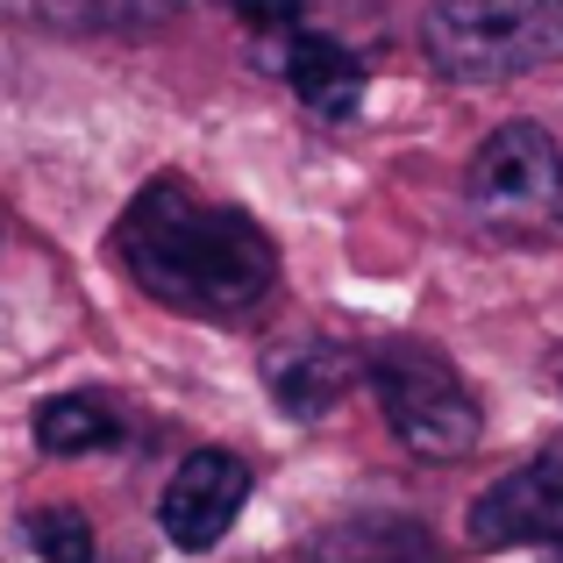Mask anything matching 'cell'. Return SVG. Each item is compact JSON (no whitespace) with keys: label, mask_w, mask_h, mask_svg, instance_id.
Here are the masks:
<instances>
[{"label":"cell","mask_w":563,"mask_h":563,"mask_svg":"<svg viewBox=\"0 0 563 563\" xmlns=\"http://www.w3.org/2000/svg\"><path fill=\"white\" fill-rule=\"evenodd\" d=\"M36 442L43 456H86V450H114L122 442V413L93 393H65L36 407Z\"/></svg>","instance_id":"cell-10"},{"label":"cell","mask_w":563,"mask_h":563,"mask_svg":"<svg viewBox=\"0 0 563 563\" xmlns=\"http://www.w3.org/2000/svg\"><path fill=\"white\" fill-rule=\"evenodd\" d=\"M464 200L499 243H550L563 235V151L536 122H499L464 172Z\"/></svg>","instance_id":"cell-3"},{"label":"cell","mask_w":563,"mask_h":563,"mask_svg":"<svg viewBox=\"0 0 563 563\" xmlns=\"http://www.w3.org/2000/svg\"><path fill=\"white\" fill-rule=\"evenodd\" d=\"M471 550H563V450L528 456L471 499Z\"/></svg>","instance_id":"cell-5"},{"label":"cell","mask_w":563,"mask_h":563,"mask_svg":"<svg viewBox=\"0 0 563 563\" xmlns=\"http://www.w3.org/2000/svg\"><path fill=\"white\" fill-rule=\"evenodd\" d=\"M250 499V464L229 450H192L179 471H172L165 499H157V521H165V536L179 542V550H214L221 536L235 528V514H243Z\"/></svg>","instance_id":"cell-6"},{"label":"cell","mask_w":563,"mask_h":563,"mask_svg":"<svg viewBox=\"0 0 563 563\" xmlns=\"http://www.w3.org/2000/svg\"><path fill=\"white\" fill-rule=\"evenodd\" d=\"M114 257L157 307L192 321H250L278 292V243L186 179H151L122 207Z\"/></svg>","instance_id":"cell-1"},{"label":"cell","mask_w":563,"mask_h":563,"mask_svg":"<svg viewBox=\"0 0 563 563\" xmlns=\"http://www.w3.org/2000/svg\"><path fill=\"white\" fill-rule=\"evenodd\" d=\"M442 542L413 514H343L300 542V563H435Z\"/></svg>","instance_id":"cell-8"},{"label":"cell","mask_w":563,"mask_h":563,"mask_svg":"<svg viewBox=\"0 0 563 563\" xmlns=\"http://www.w3.org/2000/svg\"><path fill=\"white\" fill-rule=\"evenodd\" d=\"M264 57H272V71L292 86V100H300L307 114H321V122H350V114L364 108V65L343 51L335 36H321L314 22H286L264 36Z\"/></svg>","instance_id":"cell-7"},{"label":"cell","mask_w":563,"mask_h":563,"mask_svg":"<svg viewBox=\"0 0 563 563\" xmlns=\"http://www.w3.org/2000/svg\"><path fill=\"white\" fill-rule=\"evenodd\" d=\"M357 372H364V357L343 350V343H292V350H272V357H264V385L278 393V407H286L292 421H321V413L357 385Z\"/></svg>","instance_id":"cell-9"},{"label":"cell","mask_w":563,"mask_h":563,"mask_svg":"<svg viewBox=\"0 0 563 563\" xmlns=\"http://www.w3.org/2000/svg\"><path fill=\"white\" fill-rule=\"evenodd\" d=\"M29 550L43 563H93V521L79 507H43L29 514Z\"/></svg>","instance_id":"cell-11"},{"label":"cell","mask_w":563,"mask_h":563,"mask_svg":"<svg viewBox=\"0 0 563 563\" xmlns=\"http://www.w3.org/2000/svg\"><path fill=\"white\" fill-rule=\"evenodd\" d=\"M421 51L442 79L464 86L563 65V0H428Z\"/></svg>","instance_id":"cell-2"},{"label":"cell","mask_w":563,"mask_h":563,"mask_svg":"<svg viewBox=\"0 0 563 563\" xmlns=\"http://www.w3.org/2000/svg\"><path fill=\"white\" fill-rule=\"evenodd\" d=\"M364 378H372L385 421H393V435L407 442L413 456L450 464V456H464L471 442H478V428H485L478 399H471V385L456 378L435 350H421V343H385V350L364 357Z\"/></svg>","instance_id":"cell-4"},{"label":"cell","mask_w":563,"mask_h":563,"mask_svg":"<svg viewBox=\"0 0 563 563\" xmlns=\"http://www.w3.org/2000/svg\"><path fill=\"white\" fill-rule=\"evenodd\" d=\"M57 22H86V29H136V22H165L179 0H36Z\"/></svg>","instance_id":"cell-12"}]
</instances>
